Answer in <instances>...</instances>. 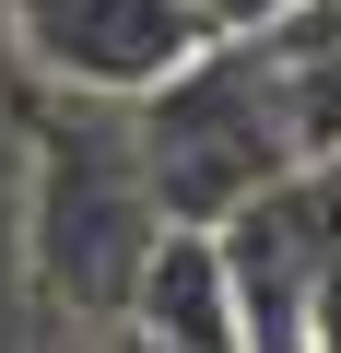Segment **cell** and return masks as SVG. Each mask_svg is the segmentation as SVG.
<instances>
[{
    "instance_id": "obj_7",
    "label": "cell",
    "mask_w": 341,
    "mask_h": 353,
    "mask_svg": "<svg viewBox=\"0 0 341 353\" xmlns=\"http://www.w3.org/2000/svg\"><path fill=\"white\" fill-rule=\"evenodd\" d=\"M106 353H165V341H141V330H106Z\"/></svg>"
},
{
    "instance_id": "obj_1",
    "label": "cell",
    "mask_w": 341,
    "mask_h": 353,
    "mask_svg": "<svg viewBox=\"0 0 341 353\" xmlns=\"http://www.w3.org/2000/svg\"><path fill=\"white\" fill-rule=\"evenodd\" d=\"M130 141H141V176H153L165 224H224L271 176L318 165L282 36H200L153 94H130Z\"/></svg>"
},
{
    "instance_id": "obj_3",
    "label": "cell",
    "mask_w": 341,
    "mask_h": 353,
    "mask_svg": "<svg viewBox=\"0 0 341 353\" xmlns=\"http://www.w3.org/2000/svg\"><path fill=\"white\" fill-rule=\"evenodd\" d=\"M0 24H12V48L59 94H106V106L153 94L165 71L200 48L189 0H0Z\"/></svg>"
},
{
    "instance_id": "obj_4",
    "label": "cell",
    "mask_w": 341,
    "mask_h": 353,
    "mask_svg": "<svg viewBox=\"0 0 341 353\" xmlns=\"http://www.w3.org/2000/svg\"><path fill=\"white\" fill-rule=\"evenodd\" d=\"M106 330H141V341H165V353H247L212 224H165V236L141 248V271H130V294H118Z\"/></svg>"
},
{
    "instance_id": "obj_2",
    "label": "cell",
    "mask_w": 341,
    "mask_h": 353,
    "mask_svg": "<svg viewBox=\"0 0 341 353\" xmlns=\"http://www.w3.org/2000/svg\"><path fill=\"white\" fill-rule=\"evenodd\" d=\"M24 236H36V283L71 306V318H118L141 248L165 236V201L141 176V141H130V106L106 94H71L36 141V189H24Z\"/></svg>"
},
{
    "instance_id": "obj_6",
    "label": "cell",
    "mask_w": 341,
    "mask_h": 353,
    "mask_svg": "<svg viewBox=\"0 0 341 353\" xmlns=\"http://www.w3.org/2000/svg\"><path fill=\"white\" fill-rule=\"evenodd\" d=\"M306 353H341V248L318 271V306H306Z\"/></svg>"
},
{
    "instance_id": "obj_5",
    "label": "cell",
    "mask_w": 341,
    "mask_h": 353,
    "mask_svg": "<svg viewBox=\"0 0 341 353\" xmlns=\"http://www.w3.org/2000/svg\"><path fill=\"white\" fill-rule=\"evenodd\" d=\"M200 12V36H282V24H306L318 0H189Z\"/></svg>"
}]
</instances>
